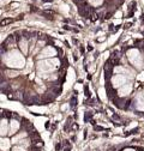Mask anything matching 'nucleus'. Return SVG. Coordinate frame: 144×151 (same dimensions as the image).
I'll return each instance as SVG.
<instances>
[{
  "instance_id": "obj_10",
  "label": "nucleus",
  "mask_w": 144,
  "mask_h": 151,
  "mask_svg": "<svg viewBox=\"0 0 144 151\" xmlns=\"http://www.w3.org/2000/svg\"><path fill=\"white\" fill-rule=\"evenodd\" d=\"M136 108H137L138 110L144 111V97H142V96H138V97H137V101H136Z\"/></svg>"
},
{
  "instance_id": "obj_17",
  "label": "nucleus",
  "mask_w": 144,
  "mask_h": 151,
  "mask_svg": "<svg viewBox=\"0 0 144 151\" xmlns=\"http://www.w3.org/2000/svg\"><path fill=\"white\" fill-rule=\"evenodd\" d=\"M124 151H135L133 149H126V150H124Z\"/></svg>"
},
{
  "instance_id": "obj_13",
  "label": "nucleus",
  "mask_w": 144,
  "mask_h": 151,
  "mask_svg": "<svg viewBox=\"0 0 144 151\" xmlns=\"http://www.w3.org/2000/svg\"><path fill=\"white\" fill-rule=\"evenodd\" d=\"M13 151H25V147L22 146V145H19V146H14V147H13Z\"/></svg>"
},
{
  "instance_id": "obj_14",
  "label": "nucleus",
  "mask_w": 144,
  "mask_h": 151,
  "mask_svg": "<svg viewBox=\"0 0 144 151\" xmlns=\"http://www.w3.org/2000/svg\"><path fill=\"white\" fill-rule=\"evenodd\" d=\"M90 3L94 4V5H100L102 3V0H90Z\"/></svg>"
},
{
  "instance_id": "obj_2",
  "label": "nucleus",
  "mask_w": 144,
  "mask_h": 151,
  "mask_svg": "<svg viewBox=\"0 0 144 151\" xmlns=\"http://www.w3.org/2000/svg\"><path fill=\"white\" fill-rule=\"evenodd\" d=\"M58 66H59V60H57V59H49V60L47 59V60H42L37 64V68L41 71H45V72L53 71Z\"/></svg>"
},
{
  "instance_id": "obj_6",
  "label": "nucleus",
  "mask_w": 144,
  "mask_h": 151,
  "mask_svg": "<svg viewBox=\"0 0 144 151\" xmlns=\"http://www.w3.org/2000/svg\"><path fill=\"white\" fill-rule=\"evenodd\" d=\"M55 55V49L53 47H47L42 50V53L39 55V58H48V56H53Z\"/></svg>"
},
{
  "instance_id": "obj_16",
  "label": "nucleus",
  "mask_w": 144,
  "mask_h": 151,
  "mask_svg": "<svg viewBox=\"0 0 144 151\" xmlns=\"http://www.w3.org/2000/svg\"><path fill=\"white\" fill-rule=\"evenodd\" d=\"M53 0H43V3H52Z\"/></svg>"
},
{
  "instance_id": "obj_3",
  "label": "nucleus",
  "mask_w": 144,
  "mask_h": 151,
  "mask_svg": "<svg viewBox=\"0 0 144 151\" xmlns=\"http://www.w3.org/2000/svg\"><path fill=\"white\" fill-rule=\"evenodd\" d=\"M129 56V60L131 61V64L133 66H136L137 68H143V59H142V55L137 49H131L127 53Z\"/></svg>"
},
{
  "instance_id": "obj_18",
  "label": "nucleus",
  "mask_w": 144,
  "mask_h": 151,
  "mask_svg": "<svg viewBox=\"0 0 144 151\" xmlns=\"http://www.w3.org/2000/svg\"><path fill=\"white\" fill-rule=\"evenodd\" d=\"M143 95H144V92H143Z\"/></svg>"
},
{
  "instance_id": "obj_15",
  "label": "nucleus",
  "mask_w": 144,
  "mask_h": 151,
  "mask_svg": "<svg viewBox=\"0 0 144 151\" xmlns=\"http://www.w3.org/2000/svg\"><path fill=\"white\" fill-rule=\"evenodd\" d=\"M137 78H138V81H144V72H142V73L138 76V77H137Z\"/></svg>"
},
{
  "instance_id": "obj_9",
  "label": "nucleus",
  "mask_w": 144,
  "mask_h": 151,
  "mask_svg": "<svg viewBox=\"0 0 144 151\" xmlns=\"http://www.w3.org/2000/svg\"><path fill=\"white\" fill-rule=\"evenodd\" d=\"M18 129H19V122L16 121V120H12L11 124H10V131H9V133L10 134H14Z\"/></svg>"
},
{
  "instance_id": "obj_7",
  "label": "nucleus",
  "mask_w": 144,
  "mask_h": 151,
  "mask_svg": "<svg viewBox=\"0 0 144 151\" xmlns=\"http://www.w3.org/2000/svg\"><path fill=\"white\" fill-rule=\"evenodd\" d=\"M10 146H11V142H10V139L3 137L1 140H0V149H1L3 151H7V150L10 149Z\"/></svg>"
},
{
  "instance_id": "obj_5",
  "label": "nucleus",
  "mask_w": 144,
  "mask_h": 151,
  "mask_svg": "<svg viewBox=\"0 0 144 151\" xmlns=\"http://www.w3.org/2000/svg\"><path fill=\"white\" fill-rule=\"evenodd\" d=\"M131 90H132V85L131 84H124L120 89H119V96L120 97H124V96H127L129 93L131 92Z\"/></svg>"
},
{
  "instance_id": "obj_1",
  "label": "nucleus",
  "mask_w": 144,
  "mask_h": 151,
  "mask_svg": "<svg viewBox=\"0 0 144 151\" xmlns=\"http://www.w3.org/2000/svg\"><path fill=\"white\" fill-rule=\"evenodd\" d=\"M7 66L10 67H23L24 66V58L22 56V54L19 52H17V50H12L9 55H7V58L5 59Z\"/></svg>"
},
{
  "instance_id": "obj_4",
  "label": "nucleus",
  "mask_w": 144,
  "mask_h": 151,
  "mask_svg": "<svg viewBox=\"0 0 144 151\" xmlns=\"http://www.w3.org/2000/svg\"><path fill=\"white\" fill-rule=\"evenodd\" d=\"M126 82V78L125 76L122 74H115L114 77H112V85L114 88H118V86H122Z\"/></svg>"
},
{
  "instance_id": "obj_11",
  "label": "nucleus",
  "mask_w": 144,
  "mask_h": 151,
  "mask_svg": "<svg viewBox=\"0 0 144 151\" xmlns=\"http://www.w3.org/2000/svg\"><path fill=\"white\" fill-rule=\"evenodd\" d=\"M19 45H21V48L23 49V52H24V53H27V52H28V49H27V45H28V43H27V41H22Z\"/></svg>"
},
{
  "instance_id": "obj_12",
  "label": "nucleus",
  "mask_w": 144,
  "mask_h": 151,
  "mask_svg": "<svg viewBox=\"0 0 144 151\" xmlns=\"http://www.w3.org/2000/svg\"><path fill=\"white\" fill-rule=\"evenodd\" d=\"M12 23V19H10V18H6V19H3L1 21V27H5L6 24H10Z\"/></svg>"
},
{
  "instance_id": "obj_8",
  "label": "nucleus",
  "mask_w": 144,
  "mask_h": 151,
  "mask_svg": "<svg viewBox=\"0 0 144 151\" xmlns=\"http://www.w3.org/2000/svg\"><path fill=\"white\" fill-rule=\"evenodd\" d=\"M9 126H7V121L4 119L1 121V125H0V134H1V137H5L7 133H9Z\"/></svg>"
}]
</instances>
